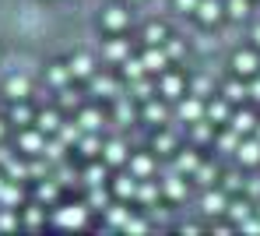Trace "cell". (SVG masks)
Masks as SVG:
<instances>
[{"mask_svg": "<svg viewBox=\"0 0 260 236\" xmlns=\"http://www.w3.org/2000/svg\"><path fill=\"white\" fill-rule=\"evenodd\" d=\"M225 208H229V204H225V194H218V190H208V194H204V212H208V215H221Z\"/></svg>", "mask_w": 260, "mask_h": 236, "instance_id": "cell-5", "label": "cell"}, {"mask_svg": "<svg viewBox=\"0 0 260 236\" xmlns=\"http://www.w3.org/2000/svg\"><path fill=\"white\" fill-rule=\"evenodd\" d=\"M7 95L11 99H25L28 95V78H11L7 81Z\"/></svg>", "mask_w": 260, "mask_h": 236, "instance_id": "cell-12", "label": "cell"}, {"mask_svg": "<svg viewBox=\"0 0 260 236\" xmlns=\"http://www.w3.org/2000/svg\"><path fill=\"white\" fill-rule=\"evenodd\" d=\"M134 95H137V99H148V95H151V85H148V81H137V85H134Z\"/></svg>", "mask_w": 260, "mask_h": 236, "instance_id": "cell-46", "label": "cell"}, {"mask_svg": "<svg viewBox=\"0 0 260 236\" xmlns=\"http://www.w3.org/2000/svg\"><path fill=\"white\" fill-rule=\"evenodd\" d=\"M243 187V176H239V173H229V176H225V190H239Z\"/></svg>", "mask_w": 260, "mask_h": 236, "instance_id": "cell-42", "label": "cell"}, {"mask_svg": "<svg viewBox=\"0 0 260 236\" xmlns=\"http://www.w3.org/2000/svg\"><path fill=\"white\" fill-rule=\"evenodd\" d=\"M127 43H123V39H116V43H109V46H106V56H113V60H123V56H127Z\"/></svg>", "mask_w": 260, "mask_h": 236, "instance_id": "cell-24", "label": "cell"}, {"mask_svg": "<svg viewBox=\"0 0 260 236\" xmlns=\"http://www.w3.org/2000/svg\"><path fill=\"white\" fill-rule=\"evenodd\" d=\"M0 134H4V127H0Z\"/></svg>", "mask_w": 260, "mask_h": 236, "instance_id": "cell-56", "label": "cell"}, {"mask_svg": "<svg viewBox=\"0 0 260 236\" xmlns=\"http://www.w3.org/2000/svg\"><path fill=\"white\" fill-rule=\"evenodd\" d=\"M197 4H201V0H176V7H179L183 14H197Z\"/></svg>", "mask_w": 260, "mask_h": 236, "instance_id": "cell-40", "label": "cell"}, {"mask_svg": "<svg viewBox=\"0 0 260 236\" xmlns=\"http://www.w3.org/2000/svg\"><path fill=\"white\" fill-rule=\"evenodd\" d=\"M197 180L201 184H215V169L211 166H197Z\"/></svg>", "mask_w": 260, "mask_h": 236, "instance_id": "cell-37", "label": "cell"}, {"mask_svg": "<svg viewBox=\"0 0 260 236\" xmlns=\"http://www.w3.org/2000/svg\"><path fill=\"white\" fill-rule=\"evenodd\" d=\"M257 127V120H253V113H236L232 116V131H239V134H246V131H253Z\"/></svg>", "mask_w": 260, "mask_h": 236, "instance_id": "cell-11", "label": "cell"}, {"mask_svg": "<svg viewBox=\"0 0 260 236\" xmlns=\"http://www.w3.org/2000/svg\"><path fill=\"white\" fill-rule=\"evenodd\" d=\"M166 194H169V197H183V194H186L183 180H179V176H169V180H166Z\"/></svg>", "mask_w": 260, "mask_h": 236, "instance_id": "cell-26", "label": "cell"}, {"mask_svg": "<svg viewBox=\"0 0 260 236\" xmlns=\"http://www.w3.org/2000/svg\"><path fill=\"white\" fill-rule=\"evenodd\" d=\"M91 92L95 95H116V81L113 78H95L91 81Z\"/></svg>", "mask_w": 260, "mask_h": 236, "instance_id": "cell-14", "label": "cell"}, {"mask_svg": "<svg viewBox=\"0 0 260 236\" xmlns=\"http://www.w3.org/2000/svg\"><path fill=\"white\" fill-rule=\"evenodd\" d=\"M166 53H169V56H179V53H183V43H166Z\"/></svg>", "mask_w": 260, "mask_h": 236, "instance_id": "cell-50", "label": "cell"}, {"mask_svg": "<svg viewBox=\"0 0 260 236\" xmlns=\"http://www.w3.org/2000/svg\"><path fill=\"white\" fill-rule=\"evenodd\" d=\"M218 144H221L225 152H236V148H239V131H229V134H221V138H218Z\"/></svg>", "mask_w": 260, "mask_h": 236, "instance_id": "cell-28", "label": "cell"}, {"mask_svg": "<svg viewBox=\"0 0 260 236\" xmlns=\"http://www.w3.org/2000/svg\"><path fill=\"white\" fill-rule=\"evenodd\" d=\"M250 194H260V180H250Z\"/></svg>", "mask_w": 260, "mask_h": 236, "instance_id": "cell-53", "label": "cell"}, {"mask_svg": "<svg viewBox=\"0 0 260 236\" xmlns=\"http://www.w3.org/2000/svg\"><path fill=\"white\" fill-rule=\"evenodd\" d=\"M208 116H211V120H225V116H229V106H225V102H211V106H208Z\"/></svg>", "mask_w": 260, "mask_h": 236, "instance_id": "cell-33", "label": "cell"}, {"mask_svg": "<svg viewBox=\"0 0 260 236\" xmlns=\"http://www.w3.org/2000/svg\"><path fill=\"white\" fill-rule=\"evenodd\" d=\"M123 229H127V233H144V222H141V219H127Z\"/></svg>", "mask_w": 260, "mask_h": 236, "instance_id": "cell-45", "label": "cell"}, {"mask_svg": "<svg viewBox=\"0 0 260 236\" xmlns=\"http://www.w3.org/2000/svg\"><path fill=\"white\" fill-rule=\"evenodd\" d=\"M56 127H60L56 113H43V116H39V131H43V134H49V131H56Z\"/></svg>", "mask_w": 260, "mask_h": 236, "instance_id": "cell-27", "label": "cell"}, {"mask_svg": "<svg viewBox=\"0 0 260 236\" xmlns=\"http://www.w3.org/2000/svg\"><path fill=\"white\" fill-rule=\"evenodd\" d=\"M250 95H253V99H260V81H253V88H250Z\"/></svg>", "mask_w": 260, "mask_h": 236, "instance_id": "cell-54", "label": "cell"}, {"mask_svg": "<svg viewBox=\"0 0 260 236\" xmlns=\"http://www.w3.org/2000/svg\"><path fill=\"white\" fill-rule=\"evenodd\" d=\"M28 116H32V113H28L25 106H14V109H11V120H14V124H28Z\"/></svg>", "mask_w": 260, "mask_h": 236, "instance_id": "cell-36", "label": "cell"}, {"mask_svg": "<svg viewBox=\"0 0 260 236\" xmlns=\"http://www.w3.org/2000/svg\"><path fill=\"white\" fill-rule=\"evenodd\" d=\"M106 25H109V28H123V25H127V11L113 7V11L106 14Z\"/></svg>", "mask_w": 260, "mask_h": 236, "instance_id": "cell-18", "label": "cell"}, {"mask_svg": "<svg viewBox=\"0 0 260 236\" xmlns=\"http://www.w3.org/2000/svg\"><path fill=\"white\" fill-rule=\"evenodd\" d=\"M0 226H4V229H11V226H14V215H0Z\"/></svg>", "mask_w": 260, "mask_h": 236, "instance_id": "cell-52", "label": "cell"}, {"mask_svg": "<svg viewBox=\"0 0 260 236\" xmlns=\"http://www.w3.org/2000/svg\"><path fill=\"white\" fill-rule=\"evenodd\" d=\"M232 18H246L250 14V0H229V7H225Z\"/></svg>", "mask_w": 260, "mask_h": 236, "instance_id": "cell-21", "label": "cell"}, {"mask_svg": "<svg viewBox=\"0 0 260 236\" xmlns=\"http://www.w3.org/2000/svg\"><path fill=\"white\" fill-rule=\"evenodd\" d=\"M60 134H63V141H67V144L81 141V127H63V131H60Z\"/></svg>", "mask_w": 260, "mask_h": 236, "instance_id": "cell-39", "label": "cell"}, {"mask_svg": "<svg viewBox=\"0 0 260 236\" xmlns=\"http://www.w3.org/2000/svg\"><path fill=\"white\" fill-rule=\"evenodd\" d=\"M176 166H179L183 173H197V166H201V162H197V155H193V152H183V155L176 159Z\"/></svg>", "mask_w": 260, "mask_h": 236, "instance_id": "cell-16", "label": "cell"}, {"mask_svg": "<svg viewBox=\"0 0 260 236\" xmlns=\"http://www.w3.org/2000/svg\"><path fill=\"white\" fill-rule=\"evenodd\" d=\"M162 95L179 99V95H183V78H179V74H166V78H162Z\"/></svg>", "mask_w": 260, "mask_h": 236, "instance_id": "cell-7", "label": "cell"}, {"mask_svg": "<svg viewBox=\"0 0 260 236\" xmlns=\"http://www.w3.org/2000/svg\"><path fill=\"white\" fill-rule=\"evenodd\" d=\"M127 219H130V215L123 212V208H109V222H113V226H123Z\"/></svg>", "mask_w": 260, "mask_h": 236, "instance_id": "cell-38", "label": "cell"}, {"mask_svg": "<svg viewBox=\"0 0 260 236\" xmlns=\"http://www.w3.org/2000/svg\"><path fill=\"white\" fill-rule=\"evenodd\" d=\"M232 67H236V74H253L257 71V53H236L232 56Z\"/></svg>", "mask_w": 260, "mask_h": 236, "instance_id": "cell-2", "label": "cell"}, {"mask_svg": "<svg viewBox=\"0 0 260 236\" xmlns=\"http://www.w3.org/2000/svg\"><path fill=\"white\" fill-rule=\"evenodd\" d=\"M0 187H4V184H0Z\"/></svg>", "mask_w": 260, "mask_h": 236, "instance_id": "cell-57", "label": "cell"}, {"mask_svg": "<svg viewBox=\"0 0 260 236\" xmlns=\"http://www.w3.org/2000/svg\"><path fill=\"white\" fill-rule=\"evenodd\" d=\"M99 124H102V116H99L95 109H88V113H81V127H85V131H95Z\"/></svg>", "mask_w": 260, "mask_h": 236, "instance_id": "cell-31", "label": "cell"}, {"mask_svg": "<svg viewBox=\"0 0 260 236\" xmlns=\"http://www.w3.org/2000/svg\"><path fill=\"white\" fill-rule=\"evenodd\" d=\"M116 116H120V120H123V124H127L130 116H134V109H130L127 102H120V106H116Z\"/></svg>", "mask_w": 260, "mask_h": 236, "instance_id": "cell-48", "label": "cell"}, {"mask_svg": "<svg viewBox=\"0 0 260 236\" xmlns=\"http://www.w3.org/2000/svg\"><path fill=\"white\" fill-rule=\"evenodd\" d=\"M253 39H257V46H260V25H257V28H253Z\"/></svg>", "mask_w": 260, "mask_h": 236, "instance_id": "cell-55", "label": "cell"}, {"mask_svg": "<svg viewBox=\"0 0 260 236\" xmlns=\"http://www.w3.org/2000/svg\"><path fill=\"white\" fill-rule=\"evenodd\" d=\"M116 194H120V197H134V194H137V184H134L130 176H123V180H116Z\"/></svg>", "mask_w": 260, "mask_h": 236, "instance_id": "cell-25", "label": "cell"}, {"mask_svg": "<svg viewBox=\"0 0 260 236\" xmlns=\"http://www.w3.org/2000/svg\"><path fill=\"white\" fill-rule=\"evenodd\" d=\"M71 74H74V78H88V74H91V56L78 53V56L71 60Z\"/></svg>", "mask_w": 260, "mask_h": 236, "instance_id": "cell-10", "label": "cell"}, {"mask_svg": "<svg viewBox=\"0 0 260 236\" xmlns=\"http://www.w3.org/2000/svg\"><path fill=\"white\" fill-rule=\"evenodd\" d=\"M225 212H229L236 222H246V215H250V204H246V201H236V204H229Z\"/></svg>", "mask_w": 260, "mask_h": 236, "instance_id": "cell-20", "label": "cell"}, {"mask_svg": "<svg viewBox=\"0 0 260 236\" xmlns=\"http://www.w3.org/2000/svg\"><path fill=\"white\" fill-rule=\"evenodd\" d=\"M173 134H155V152L158 155H166V152H173Z\"/></svg>", "mask_w": 260, "mask_h": 236, "instance_id": "cell-29", "label": "cell"}, {"mask_svg": "<svg viewBox=\"0 0 260 236\" xmlns=\"http://www.w3.org/2000/svg\"><path fill=\"white\" fill-rule=\"evenodd\" d=\"M144 39H148L151 46H162V43H166V28H162V25H148V28H144Z\"/></svg>", "mask_w": 260, "mask_h": 236, "instance_id": "cell-15", "label": "cell"}, {"mask_svg": "<svg viewBox=\"0 0 260 236\" xmlns=\"http://www.w3.org/2000/svg\"><path fill=\"white\" fill-rule=\"evenodd\" d=\"M221 14H225V7H221L218 0H201V4H197V18H201L204 25H215Z\"/></svg>", "mask_w": 260, "mask_h": 236, "instance_id": "cell-1", "label": "cell"}, {"mask_svg": "<svg viewBox=\"0 0 260 236\" xmlns=\"http://www.w3.org/2000/svg\"><path fill=\"white\" fill-rule=\"evenodd\" d=\"M193 134H197V138H201V141H208V138H211V131H208V127H204V124H197V127H193Z\"/></svg>", "mask_w": 260, "mask_h": 236, "instance_id": "cell-51", "label": "cell"}, {"mask_svg": "<svg viewBox=\"0 0 260 236\" xmlns=\"http://www.w3.org/2000/svg\"><path fill=\"white\" fill-rule=\"evenodd\" d=\"M85 180H88V184H91V187H99V184H102V180H106V173H102V166H88Z\"/></svg>", "mask_w": 260, "mask_h": 236, "instance_id": "cell-32", "label": "cell"}, {"mask_svg": "<svg viewBox=\"0 0 260 236\" xmlns=\"http://www.w3.org/2000/svg\"><path fill=\"white\" fill-rule=\"evenodd\" d=\"M7 173H11V176H14V180H21V176H25V173H28V169H25V166H21V162H7Z\"/></svg>", "mask_w": 260, "mask_h": 236, "instance_id": "cell-43", "label": "cell"}, {"mask_svg": "<svg viewBox=\"0 0 260 236\" xmlns=\"http://www.w3.org/2000/svg\"><path fill=\"white\" fill-rule=\"evenodd\" d=\"M56 222H60V226H81V222H85V208H63V212L56 215Z\"/></svg>", "mask_w": 260, "mask_h": 236, "instance_id": "cell-9", "label": "cell"}, {"mask_svg": "<svg viewBox=\"0 0 260 236\" xmlns=\"http://www.w3.org/2000/svg\"><path fill=\"white\" fill-rule=\"evenodd\" d=\"M201 113H204L201 99H183V102H179V120H190V124H197V120H201Z\"/></svg>", "mask_w": 260, "mask_h": 236, "instance_id": "cell-3", "label": "cell"}, {"mask_svg": "<svg viewBox=\"0 0 260 236\" xmlns=\"http://www.w3.org/2000/svg\"><path fill=\"white\" fill-rule=\"evenodd\" d=\"M46 155H49V159H60V155H63V144H60V141L46 144Z\"/></svg>", "mask_w": 260, "mask_h": 236, "instance_id": "cell-47", "label": "cell"}, {"mask_svg": "<svg viewBox=\"0 0 260 236\" xmlns=\"http://www.w3.org/2000/svg\"><path fill=\"white\" fill-rule=\"evenodd\" d=\"M88 201H91V204H95V208H99V204H106V190H91V197H88Z\"/></svg>", "mask_w": 260, "mask_h": 236, "instance_id": "cell-49", "label": "cell"}, {"mask_svg": "<svg viewBox=\"0 0 260 236\" xmlns=\"http://www.w3.org/2000/svg\"><path fill=\"white\" fill-rule=\"evenodd\" d=\"M0 201H4V204H14V201H18V187L4 184V187H0Z\"/></svg>", "mask_w": 260, "mask_h": 236, "instance_id": "cell-35", "label": "cell"}, {"mask_svg": "<svg viewBox=\"0 0 260 236\" xmlns=\"http://www.w3.org/2000/svg\"><path fill=\"white\" fill-rule=\"evenodd\" d=\"M144 71H148V67H144V60H127V64H123V74H127V78H134V81H137Z\"/></svg>", "mask_w": 260, "mask_h": 236, "instance_id": "cell-22", "label": "cell"}, {"mask_svg": "<svg viewBox=\"0 0 260 236\" xmlns=\"http://www.w3.org/2000/svg\"><path fill=\"white\" fill-rule=\"evenodd\" d=\"M21 148H25V152H43V148H46L43 134H36V131H28V134H21Z\"/></svg>", "mask_w": 260, "mask_h": 236, "instance_id": "cell-13", "label": "cell"}, {"mask_svg": "<svg viewBox=\"0 0 260 236\" xmlns=\"http://www.w3.org/2000/svg\"><path fill=\"white\" fill-rule=\"evenodd\" d=\"M53 197H56V187L53 184H43L39 187V201H53Z\"/></svg>", "mask_w": 260, "mask_h": 236, "instance_id": "cell-44", "label": "cell"}, {"mask_svg": "<svg viewBox=\"0 0 260 236\" xmlns=\"http://www.w3.org/2000/svg\"><path fill=\"white\" fill-rule=\"evenodd\" d=\"M144 116H148L151 124H162V120H166V106H162V102H148Z\"/></svg>", "mask_w": 260, "mask_h": 236, "instance_id": "cell-19", "label": "cell"}, {"mask_svg": "<svg viewBox=\"0 0 260 236\" xmlns=\"http://www.w3.org/2000/svg\"><path fill=\"white\" fill-rule=\"evenodd\" d=\"M102 152H106V162H109V166H120V162H127V148H123L120 141H109L106 148H102Z\"/></svg>", "mask_w": 260, "mask_h": 236, "instance_id": "cell-6", "label": "cell"}, {"mask_svg": "<svg viewBox=\"0 0 260 236\" xmlns=\"http://www.w3.org/2000/svg\"><path fill=\"white\" fill-rule=\"evenodd\" d=\"M166 60H169L166 49H148V53H144V67H148V71H162Z\"/></svg>", "mask_w": 260, "mask_h": 236, "instance_id": "cell-8", "label": "cell"}, {"mask_svg": "<svg viewBox=\"0 0 260 236\" xmlns=\"http://www.w3.org/2000/svg\"><path fill=\"white\" fill-rule=\"evenodd\" d=\"M130 169H134L137 176H148V173H151V159H148V155H134V159H130Z\"/></svg>", "mask_w": 260, "mask_h": 236, "instance_id": "cell-17", "label": "cell"}, {"mask_svg": "<svg viewBox=\"0 0 260 236\" xmlns=\"http://www.w3.org/2000/svg\"><path fill=\"white\" fill-rule=\"evenodd\" d=\"M236 155L246 162V166H253V162H260V141H239V148H236Z\"/></svg>", "mask_w": 260, "mask_h": 236, "instance_id": "cell-4", "label": "cell"}, {"mask_svg": "<svg viewBox=\"0 0 260 236\" xmlns=\"http://www.w3.org/2000/svg\"><path fill=\"white\" fill-rule=\"evenodd\" d=\"M137 197H141V201H144V204H151V201H155V197H158V190H155V184H144V187L137 190Z\"/></svg>", "mask_w": 260, "mask_h": 236, "instance_id": "cell-34", "label": "cell"}, {"mask_svg": "<svg viewBox=\"0 0 260 236\" xmlns=\"http://www.w3.org/2000/svg\"><path fill=\"white\" fill-rule=\"evenodd\" d=\"M81 152L85 155H95L99 152V138H81Z\"/></svg>", "mask_w": 260, "mask_h": 236, "instance_id": "cell-41", "label": "cell"}, {"mask_svg": "<svg viewBox=\"0 0 260 236\" xmlns=\"http://www.w3.org/2000/svg\"><path fill=\"white\" fill-rule=\"evenodd\" d=\"M243 95H250L246 85H239V81H229V85H225V99H232V102H236V99H243Z\"/></svg>", "mask_w": 260, "mask_h": 236, "instance_id": "cell-23", "label": "cell"}, {"mask_svg": "<svg viewBox=\"0 0 260 236\" xmlns=\"http://www.w3.org/2000/svg\"><path fill=\"white\" fill-rule=\"evenodd\" d=\"M67 78H71V67H63V64H56V67L49 71V81H53V85H63Z\"/></svg>", "mask_w": 260, "mask_h": 236, "instance_id": "cell-30", "label": "cell"}]
</instances>
